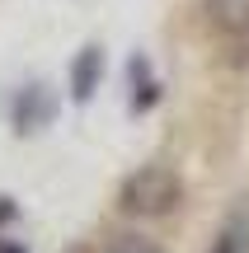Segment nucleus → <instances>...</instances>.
<instances>
[{
	"instance_id": "nucleus-1",
	"label": "nucleus",
	"mask_w": 249,
	"mask_h": 253,
	"mask_svg": "<svg viewBox=\"0 0 249 253\" xmlns=\"http://www.w3.org/2000/svg\"><path fill=\"white\" fill-rule=\"evenodd\" d=\"M184 202V178L169 164H141L118 183V211L137 220H160Z\"/></svg>"
},
{
	"instance_id": "nucleus-2",
	"label": "nucleus",
	"mask_w": 249,
	"mask_h": 253,
	"mask_svg": "<svg viewBox=\"0 0 249 253\" xmlns=\"http://www.w3.org/2000/svg\"><path fill=\"white\" fill-rule=\"evenodd\" d=\"M207 24L235 52L231 61L245 66L249 61V0H207Z\"/></svg>"
},
{
	"instance_id": "nucleus-3",
	"label": "nucleus",
	"mask_w": 249,
	"mask_h": 253,
	"mask_svg": "<svg viewBox=\"0 0 249 253\" xmlns=\"http://www.w3.org/2000/svg\"><path fill=\"white\" fill-rule=\"evenodd\" d=\"M52 108H56L52 89H47V84H28V89L14 99V131L19 136L24 131H43V126L52 122Z\"/></svg>"
},
{
	"instance_id": "nucleus-4",
	"label": "nucleus",
	"mask_w": 249,
	"mask_h": 253,
	"mask_svg": "<svg viewBox=\"0 0 249 253\" xmlns=\"http://www.w3.org/2000/svg\"><path fill=\"white\" fill-rule=\"evenodd\" d=\"M99 75H103V47L99 42H85L71 61V99L75 103H90L94 89H99Z\"/></svg>"
},
{
	"instance_id": "nucleus-5",
	"label": "nucleus",
	"mask_w": 249,
	"mask_h": 253,
	"mask_svg": "<svg viewBox=\"0 0 249 253\" xmlns=\"http://www.w3.org/2000/svg\"><path fill=\"white\" fill-rule=\"evenodd\" d=\"M127 84H132V94H127V108L132 113H150V108H155L160 80H155V71H150L146 56H132V61H127Z\"/></svg>"
},
{
	"instance_id": "nucleus-6",
	"label": "nucleus",
	"mask_w": 249,
	"mask_h": 253,
	"mask_svg": "<svg viewBox=\"0 0 249 253\" xmlns=\"http://www.w3.org/2000/svg\"><path fill=\"white\" fill-rule=\"evenodd\" d=\"M207 253H249V211H235V216L221 225V235L212 239Z\"/></svg>"
},
{
	"instance_id": "nucleus-7",
	"label": "nucleus",
	"mask_w": 249,
	"mask_h": 253,
	"mask_svg": "<svg viewBox=\"0 0 249 253\" xmlns=\"http://www.w3.org/2000/svg\"><path fill=\"white\" fill-rule=\"evenodd\" d=\"M108 253H165V249H160L150 235H122V239H118V244H113Z\"/></svg>"
},
{
	"instance_id": "nucleus-8",
	"label": "nucleus",
	"mask_w": 249,
	"mask_h": 253,
	"mask_svg": "<svg viewBox=\"0 0 249 253\" xmlns=\"http://www.w3.org/2000/svg\"><path fill=\"white\" fill-rule=\"evenodd\" d=\"M14 211H19L14 197H0V225H5V220H14Z\"/></svg>"
},
{
	"instance_id": "nucleus-9",
	"label": "nucleus",
	"mask_w": 249,
	"mask_h": 253,
	"mask_svg": "<svg viewBox=\"0 0 249 253\" xmlns=\"http://www.w3.org/2000/svg\"><path fill=\"white\" fill-rule=\"evenodd\" d=\"M66 253H90V249H85V244H71V249H66Z\"/></svg>"
}]
</instances>
